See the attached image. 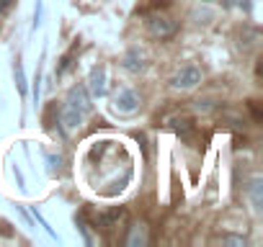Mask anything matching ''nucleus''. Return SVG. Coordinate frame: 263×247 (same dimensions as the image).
Returning a JSON list of instances; mask_svg holds the SVG:
<instances>
[{
  "label": "nucleus",
  "mask_w": 263,
  "mask_h": 247,
  "mask_svg": "<svg viewBox=\"0 0 263 247\" xmlns=\"http://www.w3.org/2000/svg\"><path fill=\"white\" fill-rule=\"evenodd\" d=\"M199 83H201V70L194 67V65L178 70V72L171 77V85H173L176 90H191V88H196Z\"/></svg>",
  "instance_id": "2"
},
{
  "label": "nucleus",
  "mask_w": 263,
  "mask_h": 247,
  "mask_svg": "<svg viewBox=\"0 0 263 247\" xmlns=\"http://www.w3.org/2000/svg\"><path fill=\"white\" fill-rule=\"evenodd\" d=\"M124 216H126L124 209H111L108 214L101 216V227H103V229H114V227H119V221H121Z\"/></svg>",
  "instance_id": "6"
},
{
  "label": "nucleus",
  "mask_w": 263,
  "mask_h": 247,
  "mask_svg": "<svg viewBox=\"0 0 263 247\" xmlns=\"http://www.w3.org/2000/svg\"><path fill=\"white\" fill-rule=\"evenodd\" d=\"M140 95L135 93V90H121L116 98H114V108L119 111V113H135V111H140Z\"/></svg>",
  "instance_id": "4"
},
{
  "label": "nucleus",
  "mask_w": 263,
  "mask_h": 247,
  "mask_svg": "<svg viewBox=\"0 0 263 247\" xmlns=\"http://www.w3.org/2000/svg\"><path fill=\"white\" fill-rule=\"evenodd\" d=\"M106 67H93V72H90V93L96 95V98H101L103 93H106Z\"/></svg>",
  "instance_id": "5"
},
{
  "label": "nucleus",
  "mask_w": 263,
  "mask_h": 247,
  "mask_svg": "<svg viewBox=\"0 0 263 247\" xmlns=\"http://www.w3.org/2000/svg\"><path fill=\"white\" fill-rule=\"evenodd\" d=\"M147 29H150V34L155 36V39H171V36H176V31H178V24L173 21V18H168V16H153L150 21H147Z\"/></svg>",
  "instance_id": "3"
},
{
  "label": "nucleus",
  "mask_w": 263,
  "mask_h": 247,
  "mask_svg": "<svg viewBox=\"0 0 263 247\" xmlns=\"http://www.w3.org/2000/svg\"><path fill=\"white\" fill-rule=\"evenodd\" d=\"M171 127H173V132H176V134H181V137L191 139V132H194L191 118H173V121H171Z\"/></svg>",
  "instance_id": "8"
},
{
  "label": "nucleus",
  "mask_w": 263,
  "mask_h": 247,
  "mask_svg": "<svg viewBox=\"0 0 263 247\" xmlns=\"http://www.w3.org/2000/svg\"><path fill=\"white\" fill-rule=\"evenodd\" d=\"M13 3H16V0H0V16H3V13H6V11H8Z\"/></svg>",
  "instance_id": "10"
},
{
  "label": "nucleus",
  "mask_w": 263,
  "mask_h": 247,
  "mask_svg": "<svg viewBox=\"0 0 263 247\" xmlns=\"http://www.w3.org/2000/svg\"><path fill=\"white\" fill-rule=\"evenodd\" d=\"M124 67L129 70V72H140V70H145V62H142V57L132 49V52H126L124 54Z\"/></svg>",
  "instance_id": "7"
},
{
  "label": "nucleus",
  "mask_w": 263,
  "mask_h": 247,
  "mask_svg": "<svg viewBox=\"0 0 263 247\" xmlns=\"http://www.w3.org/2000/svg\"><path fill=\"white\" fill-rule=\"evenodd\" d=\"M16 83H18V90L26 93V83H24V70H21V65H16Z\"/></svg>",
  "instance_id": "9"
},
{
  "label": "nucleus",
  "mask_w": 263,
  "mask_h": 247,
  "mask_svg": "<svg viewBox=\"0 0 263 247\" xmlns=\"http://www.w3.org/2000/svg\"><path fill=\"white\" fill-rule=\"evenodd\" d=\"M93 103L85 93L83 85H75L70 93H67V100H65V108H62V123H65V129H75L78 123L90 113Z\"/></svg>",
  "instance_id": "1"
}]
</instances>
